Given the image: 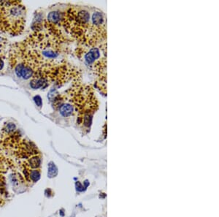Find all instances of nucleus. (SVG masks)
Masks as SVG:
<instances>
[{
    "mask_svg": "<svg viewBox=\"0 0 219 217\" xmlns=\"http://www.w3.org/2000/svg\"><path fill=\"white\" fill-rule=\"evenodd\" d=\"M100 53L99 50L96 48H93L88 52L85 56V60L88 64H92L94 61L99 58Z\"/></svg>",
    "mask_w": 219,
    "mask_h": 217,
    "instance_id": "obj_1",
    "label": "nucleus"
},
{
    "mask_svg": "<svg viewBox=\"0 0 219 217\" xmlns=\"http://www.w3.org/2000/svg\"><path fill=\"white\" fill-rule=\"evenodd\" d=\"M30 86L33 89H37L41 87L45 88L48 85V82L46 78L39 77V78H34L30 82Z\"/></svg>",
    "mask_w": 219,
    "mask_h": 217,
    "instance_id": "obj_2",
    "label": "nucleus"
},
{
    "mask_svg": "<svg viewBox=\"0 0 219 217\" xmlns=\"http://www.w3.org/2000/svg\"><path fill=\"white\" fill-rule=\"evenodd\" d=\"M92 24L96 28H102L105 23V17L101 12H96L92 15Z\"/></svg>",
    "mask_w": 219,
    "mask_h": 217,
    "instance_id": "obj_3",
    "label": "nucleus"
},
{
    "mask_svg": "<svg viewBox=\"0 0 219 217\" xmlns=\"http://www.w3.org/2000/svg\"><path fill=\"white\" fill-rule=\"evenodd\" d=\"M59 111L61 115L64 116V117H68L72 115V114L74 112V107L70 105L69 103H66V104H63L59 108Z\"/></svg>",
    "mask_w": 219,
    "mask_h": 217,
    "instance_id": "obj_4",
    "label": "nucleus"
},
{
    "mask_svg": "<svg viewBox=\"0 0 219 217\" xmlns=\"http://www.w3.org/2000/svg\"><path fill=\"white\" fill-rule=\"evenodd\" d=\"M62 19V16H61V13L58 11H53L50 12L48 15V20L50 21V23L53 24H56L58 23H59V21Z\"/></svg>",
    "mask_w": 219,
    "mask_h": 217,
    "instance_id": "obj_5",
    "label": "nucleus"
},
{
    "mask_svg": "<svg viewBox=\"0 0 219 217\" xmlns=\"http://www.w3.org/2000/svg\"><path fill=\"white\" fill-rule=\"evenodd\" d=\"M33 74H34V71H33L31 67L24 64V67L22 69L21 72V77H23L24 79L27 80V79H29L30 77L33 76Z\"/></svg>",
    "mask_w": 219,
    "mask_h": 217,
    "instance_id": "obj_6",
    "label": "nucleus"
},
{
    "mask_svg": "<svg viewBox=\"0 0 219 217\" xmlns=\"http://www.w3.org/2000/svg\"><path fill=\"white\" fill-rule=\"evenodd\" d=\"M58 173V169L55 164L53 162H50L48 164V175L49 178H53L55 177Z\"/></svg>",
    "mask_w": 219,
    "mask_h": 217,
    "instance_id": "obj_7",
    "label": "nucleus"
},
{
    "mask_svg": "<svg viewBox=\"0 0 219 217\" xmlns=\"http://www.w3.org/2000/svg\"><path fill=\"white\" fill-rule=\"evenodd\" d=\"M29 163L31 168H37L41 164V160L39 156H35L31 157V159H29Z\"/></svg>",
    "mask_w": 219,
    "mask_h": 217,
    "instance_id": "obj_8",
    "label": "nucleus"
},
{
    "mask_svg": "<svg viewBox=\"0 0 219 217\" xmlns=\"http://www.w3.org/2000/svg\"><path fill=\"white\" fill-rule=\"evenodd\" d=\"M31 180L33 182H37L40 178V172L39 170H33L29 172V175Z\"/></svg>",
    "mask_w": 219,
    "mask_h": 217,
    "instance_id": "obj_9",
    "label": "nucleus"
},
{
    "mask_svg": "<svg viewBox=\"0 0 219 217\" xmlns=\"http://www.w3.org/2000/svg\"><path fill=\"white\" fill-rule=\"evenodd\" d=\"M92 115L90 113H86L83 116V124L86 127H89L91 124Z\"/></svg>",
    "mask_w": 219,
    "mask_h": 217,
    "instance_id": "obj_10",
    "label": "nucleus"
},
{
    "mask_svg": "<svg viewBox=\"0 0 219 217\" xmlns=\"http://www.w3.org/2000/svg\"><path fill=\"white\" fill-rule=\"evenodd\" d=\"M58 96V93L56 89H52L51 90H50V91L48 94V98L50 100V101H53Z\"/></svg>",
    "mask_w": 219,
    "mask_h": 217,
    "instance_id": "obj_11",
    "label": "nucleus"
},
{
    "mask_svg": "<svg viewBox=\"0 0 219 217\" xmlns=\"http://www.w3.org/2000/svg\"><path fill=\"white\" fill-rule=\"evenodd\" d=\"M43 54L44 56H45L46 57L48 58H55L56 57L58 53H55L53 51L51 50H45V51H43Z\"/></svg>",
    "mask_w": 219,
    "mask_h": 217,
    "instance_id": "obj_12",
    "label": "nucleus"
},
{
    "mask_svg": "<svg viewBox=\"0 0 219 217\" xmlns=\"http://www.w3.org/2000/svg\"><path fill=\"white\" fill-rule=\"evenodd\" d=\"M15 125L13 124V123H10L7 125L5 128V131L7 132V133H10V132H12L15 130Z\"/></svg>",
    "mask_w": 219,
    "mask_h": 217,
    "instance_id": "obj_13",
    "label": "nucleus"
},
{
    "mask_svg": "<svg viewBox=\"0 0 219 217\" xmlns=\"http://www.w3.org/2000/svg\"><path fill=\"white\" fill-rule=\"evenodd\" d=\"M34 101L35 102V104L37 105V106H38L39 108H41L43 106V100H42V98L40 97V96L36 95V96H34Z\"/></svg>",
    "mask_w": 219,
    "mask_h": 217,
    "instance_id": "obj_14",
    "label": "nucleus"
},
{
    "mask_svg": "<svg viewBox=\"0 0 219 217\" xmlns=\"http://www.w3.org/2000/svg\"><path fill=\"white\" fill-rule=\"evenodd\" d=\"M4 65H5V64H4V61L2 60V57L0 56V70H2V68L4 67Z\"/></svg>",
    "mask_w": 219,
    "mask_h": 217,
    "instance_id": "obj_15",
    "label": "nucleus"
}]
</instances>
